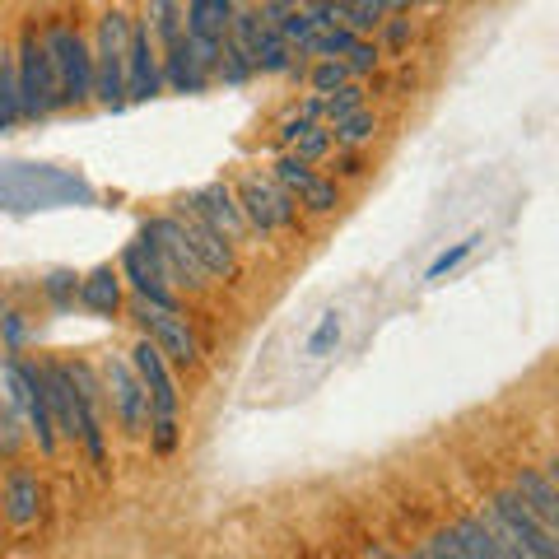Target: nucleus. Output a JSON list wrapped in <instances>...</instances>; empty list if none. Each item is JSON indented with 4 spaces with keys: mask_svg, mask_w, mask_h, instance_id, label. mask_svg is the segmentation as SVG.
Masks as SVG:
<instances>
[{
    "mask_svg": "<svg viewBox=\"0 0 559 559\" xmlns=\"http://www.w3.org/2000/svg\"><path fill=\"white\" fill-rule=\"evenodd\" d=\"M19 359V355H14ZM19 378H24V420H28V438L38 443L42 457H56L61 438H56L52 424V406H47V382H42V364L33 359H19Z\"/></svg>",
    "mask_w": 559,
    "mask_h": 559,
    "instance_id": "11",
    "label": "nucleus"
},
{
    "mask_svg": "<svg viewBox=\"0 0 559 559\" xmlns=\"http://www.w3.org/2000/svg\"><path fill=\"white\" fill-rule=\"evenodd\" d=\"M42 289H47V299H52L56 308L75 303V294H80V285H75V275H70V271H52L47 280H42Z\"/></svg>",
    "mask_w": 559,
    "mask_h": 559,
    "instance_id": "35",
    "label": "nucleus"
},
{
    "mask_svg": "<svg viewBox=\"0 0 559 559\" xmlns=\"http://www.w3.org/2000/svg\"><path fill=\"white\" fill-rule=\"evenodd\" d=\"M145 24H150V33H159V38H164V47H173V42L187 38V33H182V10H178V0H150V10H145Z\"/></svg>",
    "mask_w": 559,
    "mask_h": 559,
    "instance_id": "22",
    "label": "nucleus"
},
{
    "mask_svg": "<svg viewBox=\"0 0 559 559\" xmlns=\"http://www.w3.org/2000/svg\"><path fill=\"white\" fill-rule=\"evenodd\" d=\"M275 182L289 191H303L308 182H313V164H303L299 154H285L280 164H275Z\"/></svg>",
    "mask_w": 559,
    "mask_h": 559,
    "instance_id": "33",
    "label": "nucleus"
},
{
    "mask_svg": "<svg viewBox=\"0 0 559 559\" xmlns=\"http://www.w3.org/2000/svg\"><path fill=\"white\" fill-rule=\"evenodd\" d=\"M303 126H313V122H303V117H289V122L280 126V145H294V136H299Z\"/></svg>",
    "mask_w": 559,
    "mask_h": 559,
    "instance_id": "42",
    "label": "nucleus"
},
{
    "mask_svg": "<svg viewBox=\"0 0 559 559\" xmlns=\"http://www.w3.org/2000/svg\"><path fill=\"white\" fill-rule=\"evenodd\" d=\"M122 280H131V289H136L145 303L164 308V313H178V299H173V285H168L164 261L154 252L150 233H140V243H131L122 252Z\"/></svg>",
    "mask_w": 559,
    "mask_h": 559,
    "instance_id": "7",
    "label": "nucleus"
},
{
    "mask_svg": "<svg viewBox=\"0 0 559 559\" xmlns=\"http://www.w3.org/2000/svg\"><path fill=\"white\" fill-rule=\"evenodd\" d=\"M382 5H387V14H392V10H406L410 0H382Z\"/></svg>",
    "mask_w": 559,
    "mask_h": 559,
    "instance_id": "43",
    "label": "nucleus"
},
{
    "mask_svg": "<svg viewBox=\"0 0 559 559\" xmlns=\"http://www.w3.org/2000/svg\"><path fill=\"white\" fill-rule=\"evenodd\" d=\"M382 33H387V42H392V47H406L410 42V19H382Z\"/></svg>",
    "mask_w": 559,
    "mask_h": 559,
    "instance_id": "40",
    "label": "nucleus"
},
{
    "mask_svg": "<svg viewBox=\"0 0 559 559\" xmlns=\"http://www.w3.org/2000/svg\"><path fill=\"white\" fill-rule=\"evenodd\" d=\"M341 5H350V0H341Z\"/></svg>",
    "mask_w": 559,
    "mask_h": 559,
    "instance_id": "45",
    "label": "nucleus"
},
{
    "mask_svg": "<svg viewBox=\"0 0 559 559\" xmlns=\"http://www.w3.org/2000/svg\"><path fill=\"white\" fill-rule=\"evenodd\" d=\"M178 219H182V229H187L191 252L201 257L205 275H229V280H233V275H238V247H233L229 238H224V233H219L191 201H182Z\"/></svg>",
    "mask_w": 559,
    "mask_h": 559,
    "instance_id": "9",
    "label": "nucleus"
},
{
    "mask_svg": "<svg viewBox=\"0 0 559 559\" xmlns=\"http://www.w3.org/2000/svg\"><path fill=\"white\" fill-rule=\"evenodd\" d=\"M252 66L261 70V75H280V70L294 66V42L280 38V28L275 24H261V38L257 47H252Z\"/></svg>",
    "mask_w": 559,
    "mask_h": 559,
    "instance_id": "20",
    "label": "nucleus"
},
{
    "mask_svg": "<svg viewBox=\"0 0 559 559\" xmlns=\"http://www.w3.org/2000/svg\"><path fill=\"white\" fill-rule=\"evenodd\" d=\"M331 168H336V178H364V168H369V164H364V154H359V150H345Z\"/></svg>",
    "mask_w": 559,
    "mask_h": 559,
    "instance_id": "39",
    "label": "nucleus"
},
{
    "mask_svg": "<svg viewBox=\"0 0 559 559\" xmlns=\"http://www.w3.org/2000/svg\"><path fill=\"white\" fill-rule=\"evenodd\" d=\"M126 38H131V19L122 10H112L98 19V42L94 52V98L98 103H126Z\"/></svg>",
    "mask_w": 559,
    "mask_h": 559,
    "instance_id": "3",
    "label": "nucleus"
},
{
    "mask_svg": "<svg viewBox=\"0 0 559 559\" xmlns=\"http://www.w3.org/2000/svg\"><path fill=\"white\" fill-rule=\"evenodd\" d=\"M378 42H369V38H355L350 42V52L341 56L345 61V70H350V80H364V75H373L378 70Z\"/></svg>",
    "mask_w": 559,
    "mask_h": 559,
    "instance_id": "30",
    "label": "nucleus"
},
{
    "mask_svg": "<svg viewBox=\"0 0 559 559\" xmlns=\"http://www.w3.org/2000/svg\"><path fill=\"white\" fill-rule=\"evenodd\" d=\"M42 47L52 56L61 103H70V108L89 103V98H94V52H89V42L80 38V28H70L66 19H52L47 33H42Z\"/></svg>",
    "mask_w": 559,
    "mask_h": 559,
    "instance_id": "1",
    "label": "nucleus"
},
{
    "mask_svg": "<svg viewBox=\"0 0 559 559\" xmlns=\"http://www.w3.org/2000/svg\"><path fill=\"white\" fill-rule=\"evenodd\" d=\"M191 205L201 210L210 224H215L229 243H243L247 238V219H243V205H238V196H233L229 182H210V187H201L196 196H191Z\"/></svg>",
    "mask_w": 559,
    "mask_h": 559,
    "instance_id": "14",
    "label": "nucleus"
},
{
    "mask_svg": "<svg viewBox=\"0 0 559 559\" xmlns=\"http://www.w3.org/2000/svg\"><path fill=\"white\" fill-rule=\"evenodd\" d=\"M490 518H494V527L513 541L518 555H536V559H555L559 555L555 532H550L546 522L536 518L532 508L522 504L513 490H494L490 494Z\"/></svg>",
    "mask_w": 559,
    "mask_h": 559,
    "instance_id": "4",
    "label": "nucleus"
},
{
    "mask_svg": "<svg viewBox=\"0 0 559 559\" xmlns=\"http://www.w3.org/2000/svg\"><path fill=\"white\" fill-rule=\"evenodd\" d=\"M341 313H322V322L313 327V336H308V355L313 359H322V355H331V345L341 341Z\"/></svg>",
    "mask_w": 559,
    "mask_h": 559,
    "instance_id": "31",
    "label": "nucleus"
},
{
    "mask_svg": "<svg viewBox=\"0 0 559 559\" xmlns=\"http://www.w3.org/2000/svg\"><path fill=\"white\" fill-rule=\"evenodd\" d=\"M108 401L122 420L126 438H145L150 434V396H145V382L131 369V359H108Z\"/></svg>",
    "mask_w": 559,
    "mask_h": 559,
    "instance_id": "8",
    "label": "nucleus"
},
{
    "mask_svg": "<svg viewBox=\"0 0 559 559\" xmlns=\"http://www.w3.org/2000/svg\"><path fill=\"white\" fill-rule=\"evenodd\" d=\"M75 299L89 308L94 317H117L122 313V271H112V266H98L89 280H80V294Z\"/></svg>",
    "mask_w": 559,
    "mask_h": 559,
    "instance_id": "17",
    "label": "nucleus"
},
{
    "mask_svg": "<svg viewBox=\"0 0 559 559\" xmlns=\"http://www.w3.org/2000/svg\"><path fill=\"white\" fill-rule=\"evenodd\" d=\"M299 201H303V210H308V215H331V210L341 205V182H336V178H317V173H313V182L299 191Z\"/></svg>",
    "mask_w": 559,
    "mask_h": 559,
    "instance_id": "23",
    "label": "nucleus"
},
{
    "mask_svg": "<svg viewBox=\"0 0 559 559\" xmlns=\"http://www.w3.org/2000/svg\"><path fill=\"white\" fill-rule=\"evenodd\" d=\"M19 122V80H14V56L0 47V131Z\"/></svg>",
    "mask_w": 559,
    "mask_h": 559,
    "instance_id": "24",
    "label": "nucleus"
},
{
    "mask_svg": "<svg viewBox=\"0 0 559 559\" xmlns=\"http://www.w3.org/2000/svg\"><path fill=\"white\" fill-rule=\"evenodd\" d=\"M364 94H369V89H364L359 80H345L341 89L322 94V98H327V122H341V117H350L355 108H364Z\"/></svg>",
    "mask_w": 559,
    "mask_h": 559,
    "instance_id": "27",
    "label": "nucleus"
},
{
    "mask_svg": "<svg viewBox=\"0 0 559 559\" xmlns=\"http://www.w3.org/2000/svg\"><path fill=\"white\" fill-rule=\"evenodd\" d=\"M420 555H462V546H457V536H452V527H448V532L429 536V541L420 546Z\"/></svg>",
    "mask_w": 559,
    "mask_h": 559,
    "instance_id": "38",
    "label": "nucleus"
},
{
    "mask_svg": "<svg viewBox=\"0 0 559 559\" xmlns=\"http://www.w3.org/2000/svg\"><path fill=\"white\" fill-rule=\"evenodd\" d=\"M424 5H438V0H424Z\"/></svg>",
    "mask_w": 559,
    "mask_h": 559,
    "instance_id": "44",
    "label": "nucleus"
},
{
    "mask_svg": "<svg viewBox=\"0 0 559 559\" xmlns=\"http://www.w3.org/2000/svg\"><path fill=\"white\" fill-rule=\"evenodd\" d=\"M382 19H387V5H382V0H350L341 24L350 28V33H359V38H364V33H378Z\"/></svg>",
    "mask_w": 559,
    "mask_h": 559,
    "instance_id": "25",
    "label": "nucleus"
},
{
    "mask_svg": "<svg viewBox=\"0 0 559 559\" xmlns=\"http://www.w3.org/2000/svg\"><path fill=\"white\" fill-rule=\"evenodd\" d=\"M233 196H238V205H243L247 229H257V233H275V229H280V224H275L271 182H261V178H243Z\"/></svg>",
    "mask_w": 559,
    "mask_h": 559,
    "instance_id": "19",
    "label": "nucleus"
},
{
    "mask_svg": "<svg viewBox=\"0 0 559 559\" xmlns=\"http://www.w3.org/2000/svg\"><path fill=\"white\" fill-rule=\"evenodd\" d=\"M159 52H154V33L145 19H131V38H126V98H154L159 94Z\"/></svg>",
    "mask_w": 559,
    "mask_h": 559,
    "instance_id": "12",
    "label": "nucleus"
},
{
    "mask_svg": "<svg viewBox=\"0 0 559 559\" xmlns=\"http://www.w3.org/2000/svg\"><path fill=\"white\" fill-rule=\"evenodd\" d=\"M42 382H47V406H52L56 438L80 443V387L70 364H42Z\"/></svg>",
    "mask_w": 559,
    "mask_h": 559,
    "instance_id": "13",
    "label": "nucleus"
},
{
    "mask_svg": "<svg viewBox=\"0 0 559 559\" xmlns=\"http://www.w3.org/2000/svg\"><path fill=\"white\" fill-rule=\"evenodd\" d=\"M131 369L145 382V396H150V420L159 415H178V382L168 373V359L159 355V345L150 336H140L136 350H131Z\"/></svg>",
    "mask_w": 559,
    "mask_h": 559,
    "instance_id": "10",
    "label": "nucleus"
},
{
    "mask_svg": "<svg viewBox=\"0 0 559 559\" xmlns=\"http://www.w3.org/2000/svg\"><path fill=\"white\" fill-rule=\"evenodd\" d=\"M233 19V0H187V38L224 42Z\"/></svg>",
    "mask_w": 559,
    "mask_h": 559,
    "instance_id": "18",
    "label": "nucleus"
},
{
    "mask_svg": "<svg viewBox=\"0 0 559 559\" xmlns=\"http://www.w3.org/2000/svg\"><path fill=\"white\" fill-rule=\"evenodd\" d=\"M513 494H518L522 504L532 508L536 518L546 522L550 532H559V485L546 476V471H536V466H522L518 476H513Z\"/></svg>",
    "mask_w": 559,
    "mask_h": 559,
    "instance_id": "15",
    "label": "nucleus"
},
{
    "mask_svg": "<svg viewBox=\"0 0 559 559\" xmlns=\"http://www.w3.org/2000/svg\"><path fill=\"white\" fill-rule=\"evenodd\" d=\"M299 117H303V122H317V117H327V98H322V94L303 98V103H299Z\"/></svg>",
    "mask_w": 559,
    "mask_h": 559,
    "instance_id": "41",
    "label": "nucleus"
},
{
    "mask_svg": "<svg viewBox=\"0 0 559 559\" xmlns=\"http://www.w3.org/2000/svg\"><path fill=\"white\" fill-rule=\"evenodd\" d=\"M0 345H5L10 355L24 345V317L19 313H0Z\"/></svg>",
    "mask_w": 559,
    "mask_h": 559,
    "instance_id": "37",
    "label": "nucleus"
},
{
    "mask_svg": "<svg viewBox=\"0 0 559 559\" xmlns=\"http://www.w3.org/2000/svg\"><path fill=\"white\" fill-rule=\"evenodd\" d=\"M215 66H219V75H224V84H243L247 75L257 70V66H252V52H243L233 38L219 42V61H215Z\"/></svg>",
    "mask_w": 559,
    "mask_h": 559,
    "instance_id": "26",
    "label": "nucleus"
},
{
    "mask_svg": "<svg viewBox=\"0 0 559 559\" xmlns=\"http://www.w3.org/2000/svg\"><path fill=\"white\" fill-rule=\"evenodd\" d=\"M294 154H299L303 164H317V159H327L331 154V126H303L299 136H294Z\"/></svg>",
    "mask_w": 559,
    "mask_h": 559,
    "instance_id": "28",
    "label": "nucleus"
},
{
    "mask_svg": "<svg viewBox=\"0 0 559 559\" xmlns=\"http://www.w3.org/2000/svg\"><path fill=\"white\" fill-rule=\"evenodd\" d=\"M480 243H485V233H471V238H462L457 247H448V252H443V257H438L434 266H429V280H443V275H448L452 266H462V261L471 257V252H476Z\"/></svg>",
    "mask_w": 559,
    "mask_h": 559,
    "instance_id": "32",
    "label": "nucleus"
},
{
    "mask_svg": "<svg viewBox=\"0 0 559 559\" xmlns=\"http://www.w3.org/2000/svg\"><path fill=\"white\" fill-rule=\"evenodd\" d=\"M373 136H378V117L369 108H355L350 117L331 122V145H341V150H364Z\"/></svg>",
    "mask_w": 559,
    "mask_h": 559,
    "instance_id": "21",
    "label": "nucleus"
},
{
    "mask_svg": "<svg viewBox=\"0 0 559 559\" xmlns=\"http://www.w3.org/2000/svg\"><path fill=\"white\" fill-rule=\"evenodd\" d=\"M145 233H150V243L154 252H159V261H164V275H168V285H182V289H205V266L201 257L191 252L187 243V229H182V219L178 215H159L145 224Z\"/></svg>",
    "mask_w": 559,
    "mask_h": 559,
    "instance_id": "5",
    "label": "nucleus"
},
{
    "mask_svg": "<svg viewBox=\"0 0 559 559\" xmlns=\"http://www.w3.org/2000/svg\"><path fill=\"white\" fill-rule=\"evenodd\" d=\"M150 434H154V452L168 457V452L178 448V415H159V420H150Z\"/></svg>",
    "mask_w": 559,
    "mask_h": 559,
    "instance_id": "36",
    "label": "nucleus"
},
{
    "mask_svg": "<svg viewBox=\"0 0 559 559\" xmlns=\"http://www.w3.org/2000/svg\"><path fill=\"white\" fill-rule=\"evenodd\" d=\"M14 80H19V117L38 122L52 108H61V89H56V70L52 56L42 47L38 28L28 24L24 38H19V52H14Z\"/></svg>",
    "mask_w": 559,
    "mask_h": 559,
    "instance_id": "2",
    "label": "nucleus"
},
{
    "mask_svg": "<svg viewBox=\"0 0 559 559\" xmlns=\"http://www.w3.org/2000/svg\"><path fill=\"white\" fill-rule=\"evenodd\" d=\"M303 14H308V24H313V33H322V28H336L345 19V5L341 0H308L303 5Z\"/></svg>",
    "mask_w": 559,
    "mask_h": 559,
    "instance_id": "34",
    "label": "nucleus"
},
{
    "mask_svg": "<svg viewBox=\"0 0 559 559\" xmlns=\"http://www.w3.org/2000/svg\"><path fill=\"white\" fill-rule=\"evenodd\" d=\"M350 80V70H345L341 56H322L313 70H308V84H313V94H331V89H341Z\"/></svg>",
    "mask_w": 559,
    "mask_h": 559,
    "instance_id": "29",
    "label": "nucleus"
},
{
    "mask_svg": "<svg viewBox=\"0 0 559 559\" xmlns=\"http://www.w3.org/2000/svg\"><path fill=\"white\" fill-rule=\"evenodd\" d=\"M131 317H136L140 331H145V336L159 345V355L173 359L178 369H196V364H201V345H196L191 327L182 322V313H164V308H154V303H145L136 294V303H131Z\"/></svg>",
    "mask_w": 559,
    "mask_h": 559,
    "instance_id": "6",
    "label": "nucleus"
},
{
    "mask_svg": "<svg viewBox=\"0 0 559 559\" xmlns=\"http://www.w3.org/2000/svg\"><path fill=\"white\" fill-rule=\"evenodd\" d=\"M38 504H42L38 480L28 476L24 466H14L10 476H5V485H0V508H5V518H10L14 527H33V522H38Z\"/></svg>",
    "mask_w": 559,
    "mask_h": 559,
    "instance_id": "16",
    "label": "nucleus"
}]
</instances>
